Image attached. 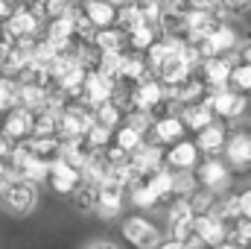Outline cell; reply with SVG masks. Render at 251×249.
Returning a JSON list of instances; mask_svg holds the SVG:
<instances>
[{
	"label": "cell",
	"instance_id": "obj_1",
	"mask_svg": "<svg viewBox=\"0 0 251 249\" xmlns=\"http://www.w3.org/2000/svg\"><path fill=\"white\" fill-rule=\"evenodd\" d=\"M0 205L12 217H26L38 205V185L24 176H9L0 185Z\"/></svg>",
	"mask_w": 251,
	"mask_h": 249
},
{
	"label": "cell",
	"instance_id": "obj_2",
	"mask_svg": "<svg viewBox=\"0 0 251 249\" xmlns=\"http://www.w3.org/2000/svg\"><path fill=\"white\" fill-rule=\"evenodd\" d=\"M120 238H123L131 249H155L167 235H164V229H161L155 220H149L143 211H134V214H128V217L120 220Z\"/></svg>",
	"mask_w": 251,
	"mask_h": 249
},
{
	"label": "cell",
	"instance_id": "obj_3",
	"mask_svg": "<svg viewBox=\"0 0 251 249\" xmlns=\"http://www.w3.org/2000/svg\"><path fill=\"white\" fill-rule=\"evenodd\" d=\"M204 103L210 106L213 118L216 121H225V124H240L246 115H249V94L225 85V88H216V91H207Z\"/></svg>",
	"mask_w": 251,
	"mask_h": 249
},
{
	"label": "cell",
	"instance_id": "obj_4",
	"mask_svg": "<svg viewBox=\"0 0 251 249\" xmlns=\"http://www.w3.org/2000/svg\"><path fill=\"white\" fill-rule=\"evenodd\" d=\"M44 18L35 15L26 6H15L12 15L0 24V41H24V38H41Z\"/></svg>",
	"mask_w": 251,
	"mask_h": 249
},
{
	"label": "cell",
	"instance_id": "obj_5",
	"mask_svg": "<svg viewBox=\"0 0 251 249\" xmlns=\"http://www.w3.org/2000/svg\"><path fill=\"white\" fill-rule=\"evenodd\" d=\"M193 173L199 179V187H207L213 193H225L234 185V170L222 156H201L199 164L193 167Z\"/></svg>",
	"mask_w": 251,
	"mask_h": 249
},
{
	"label": "cell",
	"instance_id": "obj_6",
	"mask_svg": "<svg viewBox=\"0 0 251 249\" xmlns=\"http://www.w3.org/2000/svg\"><path fill=\"white\" fill-rule=\"evenodd\" d=\"M222 158L237 173H249L251 170V129L249 126L228 124V141H225Z\"/></svg>",
	"mask_w": 251,
	"mask_h": 249
},
{
	"label": "cell",
	"instance_id": "obj_7",
	"mask_svg": "<svg viewBox=\"0 0 251 249\" xmlns=\"http://www.w3.org/2000/svg\"><path fill=\"white\" fill-rule=\"evenodd\" d=\"M94 124V109L82 100H70L59 112V138H85V132Z\"/></svg>",
	"mask_w": 251,
	"mask_h": 249
},
{
	"label": "cell",
	"instance_id": "obj_8",
	"mask_svg": "<svg viewBox=\"0 0 251 249\" xmlns=\"http://www.w3.org/2000/svg\"><path fill=\"white\" fill-rule=\"evenodd\" d=\"M240 62V53H225V56H210V59H204V62L199 64V76L204 79V85L210 88V91H216V88H225L228 82H231V67Z\"/></svg>",
	"mask_w": 251,
	"mask_h": 249
},
{
	"label": "cell",
	"instance_id": "obj_9",
	"mask_svg": "<svg viewBox=\"0 0 251 249\" xmlns=\"http://www.w3.org/2000/svg\"><path fill=\"white\" fill-rule=\"evenodd\" d=\"M32 118H35V112H29L26 106H12L9 112L0 115V132L12 144H21V141L32 138Z\"/></svg>",
	"mask_w": 251,
	"mask_h": 249
},
{
	"label": "cell",
	"instance_id": "obj_10",
	"mask_svg": "<svg viewBox=\"0 0 251 249\" xmlns=\"http://www.w3.org/2000/svg\"><path fill=\"white\" fill-rule=\"evenodd\" d=\"M199 158H201V153H199L193 138H181L164 150V164L170 170H193L199 164Z\"/></svg>",
	"mask_w": 251,
	"mask_h": 249
},
{
	"label": "cell",
	"instance_id": "obj_11",
	"mask_svg": "<svg viewBox=\"0 0 251 249\" xmlns=\"http://www.w3.org/2000/svg\"><path fill=\"white\" fill-rule=\"evenodd\" d=\"M126 208V187L117 185V182H102L100 185V193H97V214L102 220H114L120 217Z\"/></svg>",
	"mask_w": 251,
	"mask_h": 249
},
{
	"label": "cell",
	"instance_id": "obj_12",
	"mask_svg": "<svg viewBox=\"0 0 251 249\" xmlns=\"http://www.w3.org/2000/svg\"><path fill=\"white\" fill-rule=\"evenodd\" d=\"M146 138H152V141L161 144V147H170V144L187 138V129H184V121L178 118V112H173V115H161V118H155Z\"/></svg>",
	"mask_w": 251,
	"mask_h": 249
},
{
	"label": "cell",
	"instance_id": "obj_13",
	"mask_svg": "<svg viewBox=\"0 0 251 249\" xmlns=\"http://www.w3.org/2000/svg\"><path fill=\"white\" fill-rule=\"evenodd\" d=\"M111 94H114V79L102 76L100 70H88L85 85H82V94H79L76 100H82V103H88L91 109H97L100 103L111 100Z\"/></svg>",
	"mask_w": 251,
	"mask_h": 249
},
{
	"label": "cell",
	"instance_id": "obj_14",
	"mask_svg": "<svg viewBox=\"0 0 251 249\" xmlns=\"http://www.w3.org/2000/svg\"><path fill=\"white\" fill-rule=\"evenodd\" d=\"M161 103H164V82L158 76H146V79L134 82V88H131V109L152 112Z\"/></svg>",
	"mask_w": 251,
	"mask_h": 249
},
{
	"label": "cell",
	"instance_id": "obj_15",
	"mask_svg": "<svg viewBox=\"0 0 251 249\" xmlns=\"http://www.w3.org/2000/svg\"><path fill=\"white\" fill-rule=\"evenodd\" d=\"M222 21V15L216 9H199V6H187L184 9V24H187V41H199L204 38L216 24Z\"/></svg>",
	"mask_w": 251,
	"mask_h": 249
},
{
	"label": "cell",
	"instance_id": "obj_16",
	"mask_svg": "<svg viewBox=\"0 0 251 249\" xmlns=\"http://www.w3.org/2000/svg\"><path fill=\"white\" fill-rule=\"evenodd\" d=\"M193 141H196V147H199L201 156H222L225 141H228V124L225 121H213L204 129H199L193 135Z\"/></svg>",
	"mask_w": 251,
	"mask_h": 249
},
{
	"label": "cell",
	"instance_id": "obj_17",
	"mask_svg": "<svg viewBox=\"0 0 251 249\" xmlns=\"http://www.w3.org/2000/svg\"><path fill=\"white\" fill-rule=\"evenodd\" d=\"M82 182V173L73 167V164H67L64 158H56L53 164H50V173H47V185L53 187L59 196H70L76 185Z\"/></svg>",
	"mask_w": 251,
	"mask_h": 249
},
{
	"label": "cell",
	"instance_id": "obj_18",
	"mask_svg": "<svg viewBox=\"0 0 251 249\" xmlns=\"http://www.w3.org/2000/svg\"><path fill=\"white\" fill-rule=\"evenodd\" d=\"M193 226H196V235L204 241V247H219L222 241H228V232H231V226L225 223V220H219V217H213V214H199V217H193Z\"/></svg>",
	"mask_w": 251,
	"mask_h": 249
},
{
	"label": "cell",
	"instance_id": "obj_19",
	"mask_svg": "<svg viewBox=\"0 0 251 249\" xmlns=\"http://www.w3.org/2000/svg\"><path fill=\"white\" fill-rule=\"evenodd\" d=\"M164 150H167V147H161V144H155L152 138H146L128 158H131L134 167L146 176V173H152V170H158V167L164 164Z\"/></svg>",
	"mask_w": 251,
	"mask_h": 249
},
{
	"label": "cell",
	"instance_id": "obj_20",
	"mask_svg": "<svg viewBox=\"0 0 251 249\" xmlns=\"http://www.w3.org/2000/svg\"><path fill=\"white\" fill-rule=\"evenodd\" d=\"M184 9L187 6H164V12L158 18V35H164V38H187Z\"/></svg>",
	"mask_w": 251,
	"mask_h": 249
},
{
	"label": "cell",
	"instance_id": "obj_21",
	"mask_svg": "<svg viewBox=\"0 0 251 249\" xmlns=\"http://www.w3.org/2000/svg\"><path fill=\"white\" fill-rule=\"evenodd\" d=\"M82 6V15L97 27V30H105V27H114L117 24V6L111 0H85L79 3Z\"/></svg>",
	"mask_w": 251,
	"mask_h": 249
},
{
	"label": "cell",
	"instance_id": "obj_22",
	"mask_svg": "<svg viewBox=\"0 0 251 249\" xmlns=\"http://www.w3.org/2000/svg\"><path fill=\"white\" fill-rule=\"evenodd\" d=\"M126 202L134 208V211H152V208H158L161 205V199H158V193L149 187V182L140 176L134 185L126 187Z\"/></svg>",
	"mask_w": 251,
	"mask_h": 249
},
{
	"label": "cell",
	"instance_id": "obj_23",
	"mask_svg": "<svg viewBox=\"0 0 251 249\" xmlns=\"http://www.w3.org/2000/svg\"><path fill=\"white\" fill-rule=\"evenodd\" d=\"M190 73H196L193 67L187 64V59H184V53H178V56H170L167 62L161 64L158 70H155V76L164 82V85H181L184 79H187Z\"/></svg>",
	"mask_w": 251,
	"mask_h": 249
},
{
	"label": "cell",
	"instance_id": "obj_24",
	"mask_svg": "<svg viewBox=\"0 0 251 249\" xmlns=\"http://www.w3.org/2000/svg\"><path fill=\"white\" fill-rule=\"evenodd\" d=\"M146 76H155L149 70V62H146V53H137V50H126L123 53V67H120V79L123 82H140Z\"/></svg>",
	"mask_w": 251,
	"mask_h": 249
},
{
	"label": "cell",
	"instance_id": "obj_25",
	"mask_svg": "<svg viewBox=\"0 0 251 249\" xmlns=\"http://www.w3.org/2000/svg\"><path fill=\"white\" fill-rule=\"evenodd\" d=\"M178 118L184 121V129L187 132H199V129H204L207 124H213L216 118H213V112H210V106L201 100V103H190V106H181L178 109Z\"/></svg>",
	"mask_w": 251,
	"mask_h": 249
},
{
	"label": "cell",
	"instance_id": "obj_26",
	"mask_svg": "<svg viewBox=\"0 0 251 249\" xmlns=\"http://www.w3.org/2000/svg\"><path fill=\"white\" fill-rule=\"evenodd\" d=\"M94 44H97L102 53H123V50H128V32L120 30L117 24H114V27H105V30H97Z\"/></svg>",
	"mask_w": 251,
	"mask_h": 249
},
{
	"label": "cell",
	"instance_id": "obj_27",
	"mask_svg": "<svg viewBox=\"0 0 251 249\" xmlns=\"http://www.w3.org/2000/svg\"><path fill=\"white\" fill-rule=\"evenodd\" d=\"M210 214L219 217V220H225L228 226H231L234 220H240V217H243V211H240V190H225V193H219L216 202H213V208H210Z\"/></svg>",
	"mask_w": 251,
	"mask_h": 249
},
{
	"label": "cell",
	"instance_id": "obj_28",
	"mask_svg": "<svg viewBox=\"0 0 251 249\" xmlns=\"http://www.w3.org/2000/svg\"><path fill=\"white\" fill-rule=\"evenodd\" d=\"M108 176H111V164H108V158L102 156V150H94L91 158L82 164V179H85V182H94V185H102Z\"/></svg>",
	"mask_w": 251,
	"mask_h": 249
},
{
	"label": "cell",
	"instance_id": "obj_29",
	"mask_svg": "<svg viewBox=\"0 0 251 249\" xmlns=\"http://www.w3.org/2000/svg\"><path fill=\"white\" fill-rule=\"evenodd\" d=\"M207 85H204V79L199 76V73H190L187 79L178 85V109L181 106H190V103H201L204 97H207Z\"/></svg>",
	"mask_w": 251,
	"mask_h": 249
},
{
	"label": "cell",
	"instance_id": "obj_30",
	"mask_svg": "<svg viewBox=\"0 0 251 249\" xmlns=\"http://www.w3.org/2000/svg\"><path fill=\"white\" fill-rule=\"evenodd\" d=\"M97 193H100V185H94V182H79L76 190L70 193V199H73V208L76 211H82V214H97Z\"/></svg>",
	"mask_w": 251,
	"mask_h": 249
},
{
	"label": "cell",
	"instance_id": "obj_31",
	"mask_svg": "<svg viewBox=\"0 0 251 249\" xmlns=\"http://www.w3.org/2000/svg\"><path fill=\"white\" fill-rule=\"evenodd\" d=\"M26 147L38 158H44L47 164H53L56 158H62V138L59 135H50V138H26Z\"/></svg>",
	"mask_w": 251,
	"mask_h": 249
},
{
	"label": "cell",
	"instance_id": "obj_32",
	"mask_svg": "<svg viewBox=\"0 0 251 249\" xmlns=\"http://www.w3.org/2000/svg\"><path fill=\"white\" fill-rule=\"evenodd\" d=\"M143 179H146V182H149V187H152V190L158 193V199H161V202L173 199V170H170L167 164H161L158 170L146 173Z\"/></svg>",
	"mask_w": 251,
	"mask_h": 249
},
{
	"label": "cell",
	"instance_id": "obj_33",
	"mask_svg": "<svg viewBox=\"0 0 251 249\" xmlns=\"http://www.w3.org/2000/svg\"><path fill=\"white\" fill-rule=\"evenodd\" d=\"M50 135H59V112L38 109L32 118V138H50Z\"/></svg>",
	"mask_w": 251,
	"mask_h": 249
},
{
	"label": "cell",
	"instance_id": "obj_34",
	"mask_svg": "<svg viewBox=\"0 0 251 249\" xmlns=\"http://www.w3.org/2000/svg\"><path fill=\"white\" fill-rule=\"evenodd\" d=\"M158 38H161V35H158V27H152V24H140L137 30H131V32H128V50L146 53Z\"/></svg>",
	"mask_w": 251,
	"mask_h": 249
},
{
	"label": "cell",
	"instance_id": "obj_35",
	"mask_svg": "<svg viewBox=\"0 0 251 249\" xmlns=\"http://www.w3.org/2000/svg\"><path fill=\"white\" fill-rule=\"evenodd\" d=\"M143 141H146V135H143V132H137L134 126H128V124H120L117 129H114V144H117L120 150H126L128 156H131Z\"/></svg>",
	"mask_w": 251,
	"mask_h": 249
},
{
	"label": "cell",
	"instance_id": "obj_36",
	"mask_svg": "<svg viewBox=\"0 0 251 249\" xmlns=\"http://www.w3.org/2000/svg\"><path fill=\"white\" fill-rule=\"evenodd\" d=\"M123 109L114 103V100H105V103H100L97 109H94V121L102 126H108V129H117V126L123 124Z\"/></svg>",
	"mask_w": 251,
	"mask_h": 249
},
{
	"label": "cell",
	"instance_id": "obj_37",
	"mask_svg": "<svg viewBox=\"0 0 251 249\" xmlns=\"http://www.w3.org/2000/svg\"><path fill=\"white\" fill-rule=\"evenodd\" d=\"M140 24H146V18H143V12H140V6H137V3L117 6V27H120V30L131 32V30H137Z\"/></svg>",
	"mask_w": 251,
	"mask_h": 249
},
{
	"label": "cell",
	"instance_id": "obj_38",
	"mask_svg": "<svg viewBox=\"0 0 251 249\" xmlns=\"http://www.w3.org/2000/svg\"><path fill=\"white\" fill-rule=\"evenodd\" d=\"M193 208H190V199L187 196H173L167 199V226L170 223H181V220H193Z\"/></svg>",
	"mask_w": 251,
	"mask_h": 249
},
{
	"label": "cell",
	"instance_id": "obj_39",
	"mask_svg": "<svg viewBox=\"0 0 251 249\" xmlns=\"http://www.w3.org/2000/svg\"><path fill=\"white\" fill-rule=\"evenodd\" d=\"M216 196H219V193H213V190H207V187H196V190L187 196L193 214H196V217H199V214H210V208H213Z\"/></svg>",
	"mask_w": 251,
	"mask_h": 249
},
{
	"label": "cell",
	"instance_id": "obj_40",
	"mask_svg": "<svg viewBox=\"0 0 251 249\" xmlns=\"http://www.w3.org/2000/svg\"><path fill=\"white\" fill-rule=\"evenodd\" d=\"M85 141L94 147V150H105L108 144H114V129H108V126H102V124H91V129L85 132Z\"/></svg>",
	"mask_w": 251,
	"mask_h": 249
},
{
	"label": "cell",
	"instance_id": "obj_41",
	"mask_svg": "<svg viewBox=\"0 0 251 249\" xmlns=\"http://www.w3.org/2000/svg\"><path fill=\"white\" fill-rule=\"evenodd\" d=\"M199 187L193 170H173V196H190Z\"/></svg>",
	"mask_w": 251,
	"mask_h": 249
},
{
	"label": "cell",
	"instance_id": "obj_42",
	"mask_svg": "<svg viewBox=\"0 0 251 249\" xmlns=\"http://www.w3.org/2000/svg\"><path fill=\"white\" fill-rule=\"evenodd\" d=\"M231 88L243 91V94H251V64L249 62H237L231 67Z\"/></svg>",
	"mask_w": 251,
	"mask_h": 249
},
{
	"label": "cell",
	"instance_id": "obj_43",
	"mask_svg": "<svg viewBox=\"0 0 251 249\" xmlns=\"http://www.w3.org/2000/svg\"><path fill=\"white\" fill-rule=\"evenodd\" d=\"M123 53H102V59H100V64H97L94 70H100L102 76H108V79L117 82V79H120V67H123Z\"/></svg>",
	"mask_w": 251,
	"mask_h": 249
},
{
	"label": "cell",
	"instance_id": "obj_44",
	"mask_svg": "<svg viewBox=\"0 0 251 249\" xmlns=\"http://www.w3.org/2000/svg\"><path fill=\"white\" fill-rule=\"evenodd\" d=\"M12 106H18V79L3 76V82H0V115L9 112Z\"/></svg>",
	"mask_w": 251,
	"mask_h": 249
},
{
	"label": "cell",
	"instance_id": "obj_45",
	"mask_svg": "<svg viewBox=\"0 0 251 249\" xmlns=\"http://www.w3.org/2000/svg\"><path fill=\"white\" fill-rule=\"evenodd\" d=\"M152 112H143V109H128L126 112V118H123V124L128 126H134L137 132H143V135H149V129H152Z\"/></svg>",
	"mask_w": 251,
	"mask_h": 249
},
{
	"label": "cell",
	"instance_id": "obj_46",
	"mask_svg": "<svg viewBox=\"0 0 251 249\" xmlns=\"http://www.w3.org/2000/svg\"><path fill=\"white\" fill-rule=\"evenodd\" d=\"M167 232H170V238H173V241L184 244V241H190V238L196 235V226H193V220H181V223H170V226H167Z\"/></svg>",
	"mask_w": 251,
	"mask_h": 249
},
{
	"label": "cell",
	"instance_id": "obj_47",
	"mask_svg": "<svg viewBox=\"0 0 251 249\" xmlns=\"http://www.w3.org/2000/svg\"><path fill=\"white\" fill-rule=\"evenodd\" d=\"M251 12V0H222V15L225 18H240Z\"/></svg>",
	"mask_w": 251,
	"mask_h": 249
},
{
	"label": "cell",
	"instance_id": "obj_48",
	"mask_svg": "<svg viewBox=\"0 0 251 249\" xmlns=\"http://www.w3.org/2000/svg\"><path fill=\"white\" fill-rule=\"evenodd\" d=\"M240 211H243V217L251 220V187H243L240 190Z\"/></svg>",
	"mask_w": 251,
	"mask_h": 249
},
{
	"label": "cell",
	"instance_id": "obj_49",
	"mask_svg": "<svg viewBox=\"0 0 251 249\" xmlns=\"http://www.w3.org/2000/svg\"><path fill=\"white\" fill-rule=\"evenodd\" d=\"M237 53H240V62H249L251 64V35H246V41L240 44V50H237Z\"/></svg>",
	"mask_w": 251,
	"mask_h": 249
},
{
	"label": "cell",
	"instance_id": "obj_50",
	"mask_svg": "<svg viewBox=\"0 0 251 249\" xmlns=\"http://www.w3.org/2000/svg\"><path fill=\"white\" fill-rule=\"evenodd\" d=\"M12 176V167H9V158H0V185Z\"/></svg>",
	"mask_w": 251,
	"mask_h": 249
},
{
	"label": "cell",
	"instance_id": "obj_51",
	"mask_svg": "<svg viewBox=\"0 0 251 249\" xmlns=\"http://www.w3.org/2000/svg\"><path fill=\"white\" fill-rule=\"evenodd\" d=\"M12 9H15V6H12L9 0H0V24H3V21L12 15Z\"/></svg>",
	"mask_w": 251,
	"mask_h": 249
},
{
	"label": "cell",
	"instance_id": "obj_52",
	"mask_svg": "<svg viewBox=\"0 0 251 249\" xmlns=\"http://www.w3.org/2000/svg\"><path fill=\"white\" fill-rule=\"evenodd\" d=\"M85 249H120V247L111 244V241H94V244H88Z\"/></svg>",
	"mask_w": 251,
	"mask_h": 249
},
{
	"label": "cell",
	"instance_id": "obj_53",
	"mask_svg": "<svg viewBox=\"0 0 251 249\" xmlns=\"http://www.w3.org/2000/svg\"><path fill=\"white\" fill-rule=\"evenodd\" d=\"M155 249H184V247H181L178 241H173V238H164V241H161Z\"/></svg>",
	"mask_w": 251,
	"mask_h": 249
},
{
	"label": "cell",
	"instance_id": "obj_54",
	"mask_svg": "<svg viewBox=\"0 0 251 249\" xmlns=\"http://www.w3.org/2000/svg\"><path fill=\"white\" fill-rule=\"evenodd\" d=\"M210 249H249V247H243V244H237V241H231V238H228V241H222L219 247H210Z\"/></svg>",
	"mask_w": 251,
	"mask_h": 249
},
{
	"label": "cell",
	"instance_id": "obj_55",
	"mask_svg": "<svg viewBox=\"0 0 251 249\" xmlns=\"http://www.w3.org/2000/svg\"><path fill=\"white\" fill-rule=\"evenodd\" d=\"M164 6H187V0H161Z\"/></svg>",
	"mask_w": 251,
	"mask_h": 249
},
{
	"label": "cell",
	"instance_id": "obj_56",
	"mask_svg": "<svg viewBox=\"0 0 251 249\" xmlns=\"http://www.w3.org/2000/svg\"><path fill=\"white\" fill-rule=\"evenodd\" d=\"M114 6H126V3H134V0H111Z\"/></svg>",
	"mask_w": 251,
	"mask_h": 249
},
{
	"label": "cell",
	"instance_id": "obj_57",
	"mask_svg": "<svg viewBox=\"0 0 251 249\" xmlns=\"http://www.w3.org/2000/svg\"><path fill=\"white\" fill-rule=\"evenodd\" d=\"M76 3H85V0H76Z\"/></svg>",
	"mask_w": 251,
	"mask_h": 249
}]
</instances>
